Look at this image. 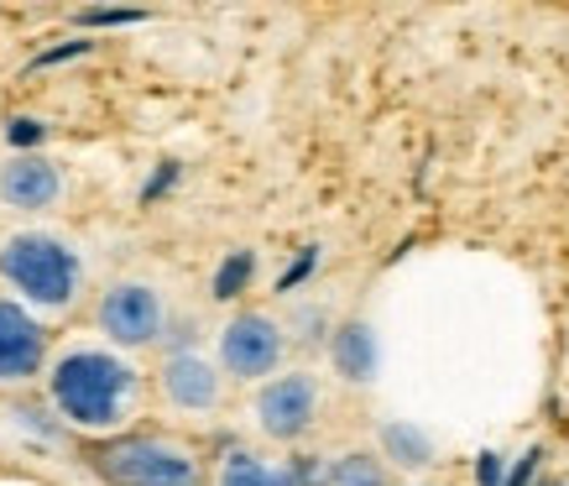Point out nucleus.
I'll list each match as a JSON object with an SVG mask.
<instances>
[{
  "instance_id": "8",
  "label": "nucleus",
  "mask_w": 569,
  "mask_h": 486,
  "mask_svg": "<svg viewBox=\"0 0 569 486\" xmlns=\"http://www.w3.org/2000/svg\"><path fill=\"white\" fill-rule=\"evenodd\" d=\"M63 194V178L48 157H17L0 168V199L11 209H48Z\"/></svg>"
},
{
  "instance_id": "2",
  "label": "nucleus",
  "mask_w": 569,
  "mask_h": 486,
  "mask_svg": "<svg viewBox=\"0 0 569 486\" xmlns=\"http://www.w3.org/2000/svg\"><path fill=\"white\" fill-rule=\"evenodd\" d=\"M0 278L11 282L27 304L42 309H69L79 298V257L58 236L42 230H21L0 246Z\"/></svg>"
},
{
  "instance_id": "15",
  "label": "nucleus",
  "mask_w": 569,
  "mask_h": 486,
  "mask_svg": "<svg viewBox=\"0 0 569 486\" xmlns=\"http://www.w3.org/2000/svg\"><path fill=\"white\" fill-rule=\"evenodd\" d=\"M17 141H37V121H17V131H11Z\"/></svg>"
},
{
  "instance_id": "3",
  "label": "nucleus",
  "mask_w": 569,
  "mask_h": 486,
  "mask_svg": "<svg viewBox=\"0 0 569 486\" xmlns=\"http://www.w3.org/2000/svg\"><path fill=\"white\" fill-rule=\"evenodd\" d=\"M104 470L121 486H199L193 455L168 439H126L104 455Z\"/></svg>"
},
{
  "instance_id": "7",
  "label": "nucleus",
  "mask_w": 569,
  "mask_h": 486,
  "mask_svg": "<svg viewBox=\"0 0 569 486\" xmlns=\"http://www.w3.org/2000/svg\"><path fill=\"white\" fill-rule=\"evenodd\" d=\"M42 356H48L42 325H37L21 304L0 298V383H27V377H37Z\"/></svg>"
},
{
  "instance_id": "12",
  "label": "nucleus",
  "mask_w": 569,
  "mask_h": 486,
  "mask_svg": "<svg viewBox=\"0 0 569 486\" xmlns=\"http://www.w3.org/2000/svg\"><path fill=\"white\" fill-rule=\"evenodd\" d=\"M335 356H340V366H346V377H356V383H366V377H371V335H366L361 325H350V330L340 335Z\"/></svg>"
},
{
  "instance_id": "14",
  "label": "nucleus",
  "mask_w": 569,
  "mask_h": 486,
  "mask_svg": "<svg viewBox=\"0 0 569 486\" xmlns=\"http://www.w3.org/2000/svg\"><path fill=\"white\" fill-rule=\"evenodd\" d=\"M246 272H251V257H236V261H230V267L220 272V282H214V294H220V298H236V288L246 282Z\"/></svg>"
},
{
  "instance_id": "6",
  "label": "nucleus",
  "mask_w": 569,
  "mask_h": 486,
  "mask_svg": "<svg viewBox=\"0 0 569 486\" xmlns=\"http://www.w3.org/2000/svg\"><path fill=\"white\" fill-rule=\"evenodd\" d=\"M100 330L116 346H152L162 335V298L147 282H116L100 298Z\"/></svg>"
},
{
  "instance_id": "9",
  "label": "nucleus",
  "mask_w": 569,
  "mask_h": 486,
  "mask_svg": "<svg viewBox=\"0 0 569 486\" xmlns=\"http://www.w3.org/2000/svg\"><path fill=\"white\" fill-rule=\"evenodd\" d=\"M162 393H168L173 408H214L220 403V377H214V366L204 356L183 350V356L162 366Z\"/></svg>"
},
{
  "instance_id": "13",
  "label": "nucleus",
  "mask_w": 569,
  "mask_h": 486,
  "mask_svg": "<svg viewBox=\"0 0 569 486\" xmlns=\"http://www.w3.org/2000/svg\"><path fill=\"white\" fill-rule=\"evenodd\" d=\"M387 450H392V460L397 466H429V439L423 435H413V429H408V424H397V429H387Z\"/></svg>"
},
{
  "instance_id": "10",
  "label": "nucleus",
  "mask_w": 569,
  "mask_h": 486,
  "mask_svg": "<svg viewBox=\"0 0 569 486\" xmlns=\"http://www.w3.org/2000/svg\"><path fill=\"white\" fill-rule=\"evenodd\" d=\"M214 486H298L293 470L272 466V460H261V455L251 450H230L220 466V482Z\"/></svg>"
},
{
  "instance_id": "5",
  "label": "nucleus",
  "mask_w": 569,
  "mask_h": 486,
  "mask_svg": "<svg viewBox=\"0 0 569 486\" xmlns=\"http://www.w3.org/2000/svg\"><path fill=\"white\" fill-rule=\"evenodd\" d=\"M319 418V383L309 371H288V377H272V383L257 393V424L261 435L272 439H298L313 429Z\"/></svg>"
},
{
  "instance_id": "11",
  "label": "nucleus",
  "mask_w": 569,
  "mask_h": 486,
  "mask_svg": "<svg viewBox=\"0 0 569 486\" xmlns=\"http://www.w3.org/2000/svg\"><path fill=\"white\" fill-rule=\"evenodd\" d=\"M325 486H387V466L377 455H346V460H335Z\"/></svg>"
},
{
  "instance_id": "4",
  "label": "nucleus",
  "mask_w": 569,
  "mask_h": 486,
  "mask_svg": "<svg viewBox=\"0 0 569 486\" xmlns=\"http://www.w3.org/2000/svg\"><path fill=\"white\" fill-rule=\"evenodd\" d=\"M282 361V330L267 314H236L220 330V366L241 383L272 377V366Z\"/></svg>"
},
{
  "instance_id": "1",
  "label": "nucleus",
  "mask_w": 569,
  "mask_h": 486,
  "mask_svg": "<svg viewBox=\"0 0 569 486\" xmlns=\"http://www.w3.org/2000/svg\"><path fill=\"white\" fill-rule=\"evenodd\" d=\"M52 403L79 429H116L137 408V371L110 350H69L52 361Z\"/></svg>"
}]
</instances>
